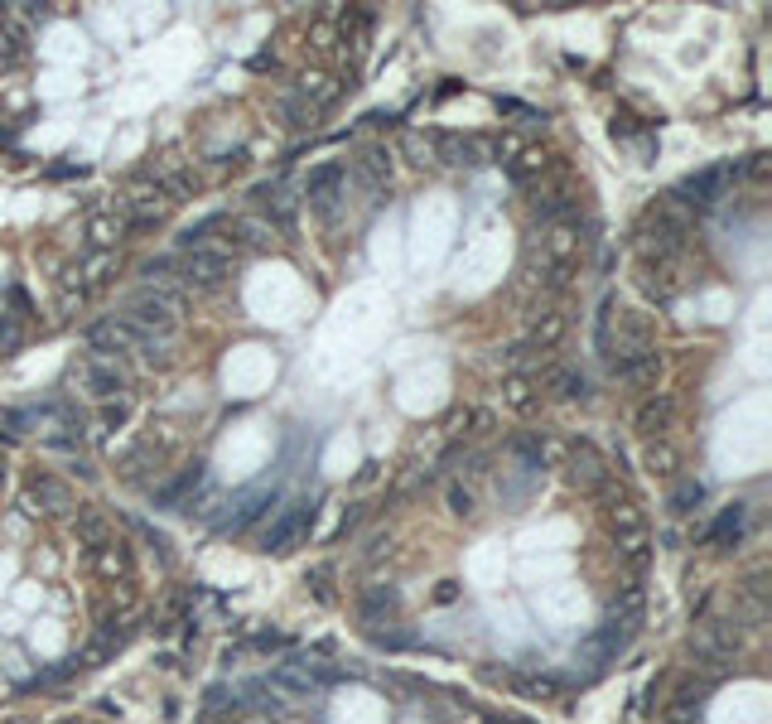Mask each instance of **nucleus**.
<instances>
[{
    "mask_svg": "<svg viewBox=\"0 0 772 724\" xmlns=\"http://www.w3.org/2000/svg\"><path fill=\"white\" fill-rule=\"evenodd\" d=\"M309 512H314V507H309V502H295V507H290V512H285V517H280L276 527L266 531V546H271V551H285V546H290V541H295V531H300L304 522H309Z\"/></svg>",
    "mask_w": 772,
    "mask_h": 724,
    "instance_id": "obj_1",
    "label": "nucleus"
},
{
    "mask_svg": "<svg viewBox=\"0 0 772 724\" xmlns=\"http://www.w3.org/2000/svg\"><path fill=\"white\" fill-rule=\"evenodd\" d=\"M719 184H724V169H705V174L686 179V189H681V194H690V203H710V198L719 194Z\"/></svg>",
    "mask_w": 772,
    "mask_h": 724,
    "instance_id": "obj_2",
    "label": "nucleus"
},
{
    "mask_svg": "<svg viewBox=\"0 0 772 724\" xmlns=\"http://www.w3.org/2000/svg\"><path fill=\"white\" fill-rule=\"evenodd\" d=\"M739 527H744V512L739 507H729L724 517L715 522V531H710V541H724V536H739Z\"/></svg>",
    "mask_w": 772,
    "mask_h": 724,
    "instance_id": "obj_3",
    "label": "nucleus"
}]
</instances>
